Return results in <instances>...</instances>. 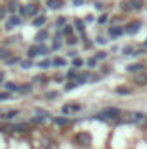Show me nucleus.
Listing matches in <instances>:
<instances>
[{"instance_id":"obj_1","label":"nucleus","mask_w":147,"mask_h":149,"mask_svg":"<svg viewBox=\"0 0 147 149\" xmlns=\"http://www.w3.org/2000/svg\"><path fill=\"white\" fill-rule=\"evenodd\" d=\"M140 21H132V23H128L126 26H125V33H128V35H135V33H139V30H140Z\"/></svg>"},{"instance_id":"obj_2","label":"nucleus","mask_w":147,"mask_h":149,"mask_svg":"<svg viewBox=\"0 0 147 149\" xmlns=\"http://www.w3.org/2000/svg\"><path fill=\"white\" fill-rule=\"evenodd\" d=\"M119 116V109L118 108H107V109H104L102 114H99V118H118Z\"/></svg>"},{"instance_id":"obj_3","label":"nucleus","mask_w":147,"mask_h":149,"mask_svg":"<svg viewBox=\"0 0 147 149\" xmlns=\"http://www.w3.org/2000/svg\"><path fill=\"white\" fill-rule=\"evenodd\" d=\"M76 142L80 146H88L92 142V137H90V134H78L76 135Z\"/></svg>"},{"instance_id":"obj_4","label":"nucleus","mask_w":147,"mask_h":149,"mask_svg":"<svg viewBox=\"0 0 147 149\" xmlns=\"http://www.w3.org/2000/svg\"><path fill=\"white\" fill-rule=\"evenodd\" d=\"M121 33H123V28H119V26H112V28H111V30H109V35H111V37H112V38L119 37Z\"/></svg>"},{"instance_id":"obj_5","label":"nucleus","mask_w":147,"mask_h":149,"mask_svg":"<svg viewBox=\"0 0 147 149\" xmlns=\"http://www.w3.org/2000/svg\"><path fill=\"white\" fill-rule=\"evenodd\" d=\"M128 3H130V7H132V9H135V10H140V9H142V5H144V2H142V0H130Z\"/></svg>"},{"instance_id":"obj_6","label":"nucleus","mask_w":147,"mask_h":149,"mask_svg":"<svg viewBox=\"0 0 147 149\" xmlns=\"http://www.w3.org/2000/svg\"><path fill=\"white\" fill-rule=\"evenodd\" d=\"M38 12V5H35V3H30L28 7H26V14L28 16H33V14H37Z\"/></svg>"},{"instance_id":"obj_7","label":"nucleus","mask_w":147,"mask_h":149,"mask_svg":"<svg viewBox=\"0 0 147 149\" xmlns=\"http://www.w3.org/2000/svg\"><path fill=\"white\" fill-rule=\"evenodd\" d=\"M21 23V19L17 17V16H12L10 19H9V23H7V28H12V26H17Z\"/></svg>"},{"instance_id":"obj_8","label":"nucleus","mask_w":147,"mask_h":149,"mask_svg":"<svg viewBox=\"0 0 147 149\" xmlns=\"http://www.w3.org/2000/svg\"><path fill=\"white\" fill-rule=\"evenodd\" d=\"M47 5H49L50 9H59V7H62V2H61V0H49Z\"/></svg>"},{"instance_id":"obj_9","label":"nucleus","mask_w":147,"mask_h":149,"mask_svg":"<svg viewBox=\"0 0 147 149\" xmlns=\"http://www.w3.org/2000/svg\"><path fill=\"white\" fill-rule=\"evenodd\" d=\"M135 81H137L139 85H144V83H147V74H144V73L137 74V76H135Z\"/></svg>"},{"instance_id":"obj_10","label":"nucleus","mask_w":147,"mask_h":149,"mask_svg":"<svg viewBox=\"0 0 147 149\" xmlns=\"http://www.w3.org/2000/svg\"><path fill=\"white\" fill-rule=\"evenodd\" d=\"M52 64H54V66H64L66 61H64L62 57H55V59H52Z\"/></svg>"},{"instance_id":"obj_11","label":"nucleus","mask_w":147,"mask_h":149,"mask_svg":"<svg viewBox=\"0 0 147 149\" xmlns=\"http://www.w3.org/2000/svg\"><path fill=\"white\" fill-rule=\"evenodd\" d=\"M142 68H144L142 64H130L126 70H128V71H142Z\"/></svg>"},{"instance_id":"obj_12","label":"nucleus","mask_w":147,"mask_h":149,"mask_svg":"<svg viewBox=\"0 0 147 149\" xmlns=\"http://www.w3.org/2000/svg\"><path fill=\"white\" fill-rule=\"evenodd\" d=\"M5 88H7L9 92H14V90H17L16 83H12V81H7V83H5Z\"/></svg>"},{"instance_id":"obj_13","label":"nucleus","mask_w":147,"mask_h":149,"mask_svg":"<svg viewBox=\"0 0 147 149\" xmlns=\"http://www.w3.org/2000/svg\"><path fill=\"white\" fill-rule=\"evenodd\" d=\"M9 56H10L9 49H0V59H7Z\"/></svg>"},{"instance_id":"obj_14","label":"nucleus","mask_w":147,"mask_h":149,"mask_svg":"<svg viewBox=\"0 0 147 149\" xmlns=\"http://www.w3.org/2000/svg\"><path fill=\"white\" fill-rule=\"evenodd\" d=\"M62 35H66V37L73 35V26H64V30H62Z\"/></svg>"},{"instance_id":"obj_15","label":"nucleus","mask_w":147,"mask_h":149,"mask_svg":"<svg viewBox=\"0 0 147 149\" xmlns=\"http://www.w3.org/2000/svg\"><path fill=\"white\" fill-rule=\"evenodd\" d=\"M43 23H45V16H40V17L35 19V23H33V24H35V26H42Z\"/></svg>"},{"instance_id":"obj_16","label":"nucleus","mask_w":147,"mask_h":149,"mask_svg":"<svg viewBox=\"0 0 147 149\" xmlns=\"http://www.w3.org/2000/svg\"><path fill=\"white\" fill-rule=\"evenodd\" d=\"M9 66L10 64H16V63H19V57H7V61H5Z\"/></svg>"},{"instance_id":"obj_17","label":"nucleus","mask_w":147,"mask_h":149,"mask_svg":"<svg viewBox=\"0 0 147 149\" xmlns=\"http://www.w3.org/2000/svg\"><path fill=\"white\" fill-rule=\"evenodd\" d=\"M116 92H118V94H130V88H126V87H118Z\"/></svg>"},{"instance_id":"obj_18","label":"nucleus","mask_w":147,"mask_h":149,"mask_svg":"<svg viewBox=\"0 0 147 149\" xmlns=\"http://www.w3.org/2000/svg\"><path fill=\"white\" fill-rule=\"evenodd\" d=\"M37 54H38V49H37V47H31V49L28 50V56H30V57H35Z\"/></svg>"},{"instance_id":"obj_19","label":"nucleus","mask_w":147,"mask_h":149,"mask_svg":"<svg viewBox=\"0 0 147 149\" xmlns=\"http://www.w3.org/2000/svg\"><path fill=\"white\" fill-rule=\"evenodd\" d=\"M45 38H47V33H45V31H40L37 35V42H43Z\"/></svg>"},{"instance_id":"obj_20","label":"nucleus","mask_w":147,"mask_h":149,"mask_svg":"<svg viewBox=\"0 0 147 149\" xmlns=\"http://www.w3.org/2000/svg\"><path fill=\"white\" fill-rule=\"evenodd\" d=\"M17 5H19V3L10 2V3H9V10H10V12H16V10H17Z\"/></svg>"},{"instance_id":"obj_21","label":"nucleus","mask_w":147,"mask_h":149,"mask_svg":"<svg viewBox=\"0 0 147 149\" xmlns=\"http://www.w3.org/2000/svg\"><path fill=\"white\" fill-rule=\"evenodd\" d=\"M28 125L26 123H19V125H14V130H26Z\"/></svg>"},{"instance_id":"obj_22","label":"nucleus","mask_w":147,"mask_h":149,"mask_svg":"<svg viewBox=\"0 0 147 149\" xmlns=\"http://www.w3.org/2000/svg\"><path fill=\"white\" fill-rule=\"evenodd\" d=\"M81 64H83V61H81L80 57H74V59H73V66H76V68H80Z\"/></svg>"},{"instance_id":"obj_23","label":"nucleus","mask_w":147,"mask_h":149,"mask_svg":"<svg viewBox=\"0 0 147 149\" xmlns=\"http://www.w3.org/2000/svg\"><path fill=\"white\" fill-rule=\"evenodd\" d=\"M88 74H90V73H81V76L78 78V81H80V83H83V81H87V80H88Z\"/></svg>"},{"instance_id":"obj_24","label":"nucleus","mask_w":147,"mask_h":149,"mask_svg":"<svg viewBox=\"0 0 147 149\" xmlns=\"http://www.w3.org/2000/svg\"><path fill=\"white\" fill-rule=\"evenodd\" d=\"M74 26H76V30H80V31H83V23H81L80 19H76V21H74Z\"/></svg>"},{"instance_id":"obj_25","label":"nucleus","mask_w":147,"mask_h":149,"mask_svg":"<svg viewBox=\"0 0 147 149\" xmlns=\"http://www.w3.org/2000/svg\"><path fill=\"white\" fill-rule=\"evenodd\" d=\"M68 123V118H57L55 120V125H66Z\"/></svg>"},{"instance_id":"obj_26","label":"nucleus","mask_w":147,"mask_h":149,"mask_svg":"<svg viewBox=\"0 0 147 149\" xmlns=\"http://www.w3.org/2000/svg\"><path fill=\"white\" fill-rule=\"evenodd\" d=\"M37 49H38V54H47V52H49V50H47V47H45V45H38Z\"/></svg>"},{"instance_id":"obj_27","label":"nucleus","mask_w":147,"mask_h":149,"mask_svg":"<svg viewBox=\"0 0 147 149\" xmlns=\"http://www.w3.org/2000/svg\"><path fill=\"white\" fill-rule=\"evenodd\" d=\"M76 76H78V73H76V71H73V70H69V71H68V78H71V80H74Z\"/></svg>"},{"instance_id":"obj_28","label":"nucleus","mask_w":147,"mask_h":149,"mask_svg":"<svg viewBox=\"0 0 147 149\" xmlns=\"http://www.w3.org/2000/svg\"><path fill=\"white\" fill-rule=\"evenodd\" d=\"M133 116H135V118H133L135 121H140V120H144V114H142V113H135Z\"/></svg>"},{"instance_id":"obj_29","label":"nucleus","mask_w":147,"mask_h":149,"mask_svg":"<svg viewBox=\"0 0 147 149\" xmlns=\"http://www.w3.org/2000/svg\"><path fill=\"white\" fill-rule=\"evenodd\" d=\"M68 43H69V45H74V43H76V37L69 35V37H68Z\"/></svg>"},{"instance_id":"obj_30","label":"nucleus","mask_w":147,"mask_h":149,"mask_svg":"<svg viewBox=\"0 0 147 149\" xmlns=\"http://www.w3.org/2000/svg\"><path fill=\"white\" fill-rule=\"evenodd\" d=\"M16 114H17V111H9L7 114H5V116H3V118H7V120H9V118H14Z\"/></svg>"},{"instance_id":"obj_31","label":"nucleus","mask_w":147,"mask_h":149,"mask_svg":"<svg viewBox=\"0 0 147 149\" xmlns=\"http://www.w3.org/2000/svg\"><path fill=\"white\" fill-rule=\"evenodd\" d=\"M106 21H107V14H102V16L99 17V23H101V24H104Z\"/></svg>"},{"instance_id":"obj_32","label":"nucleus","mask_w":147,"mask_h":149,"mask_svg":"<svg viewBox=\"0 0 147 149\" xmlns=\"http://www.w3.org/2000/svg\"><path fill=\"white\" fill-rule=\"evenodd\" d=\"M66 23V17H57V26H64Z\"/></svg>"},{"instance_id":"obj_33","label":"nucleus","mask_w":147,"mask_h":149,"mask_svg":"<svg viewBox=\"0 0 147 149\" xmlns=\"http://www.w3.org/2000/svg\"><path fill=\"white\" fill-rule=\"evenodd\" d=\"M106 56H107L106 52H97V54H95V59H104Z\"/></svg>"},{"instance_id":"obj_34","label":"nucleus","mask_w":147,"mask_h":149,"mask_svg":"<svg viewBox=\"0 0 147 149\" xmlns=\"http://www.w3.org/2000/svg\"><path fill=\"white\" fill-rule=\"evenodd\" d=\"M21 66H23L24 70H28V68L31 66V61H24V63H21Z\"/></svg>"},{"instance_id":"obj_35","label":"nucleus","mask_w":147,"mask_h":149,"mask_svg":"<svg viewBox=\"0 0 147 149\" xmlns=\"http://www.w3.org/2000/svg\"><path fill=\"white\" fill-rule=\"evenodd\" d=\"M31 90V85H23L21 87V92H30Z\"/></svg>"},{"instance_id":"obj_36","label":"nucleus","mask_w":147,"mask_h":149,"mask_svg":"<svg viewBox=\"0 0 147 149\" xmlns=\"http://www.w3.org/2000/svg\"><path fill=\"white\" fill-rule=\"evenodd\" d=\"M95 61H97L95 57H92V59H88V66H90V68H94V66H95Z\"/></svg>"},{"instance_id":"obj_37","label":"nucleus","mask_w":147,"mask_h":149,"mask_svg":"<svg viewBox=\"0 0 147 149\" xmlns=\"http://www.w3.org/2000/svg\"><path fill=\"white\" fill-rule=\"evenodd\" d=\"M52 63H49V61H43V63H40V68H49Z\"/></svg>"},{"instance_id":"obj_38","label":"nucleus","mask_w":147,"mask_h":149,"mask_svg":"<svg viewBox=\"0 0 147 149\" xmlns=\"http://www.w3.org/2000/svg\"><path fill=\"white\" fill-rule=\"evenodd\" d=\"M74 87H76V83H68L66 85V90H73Z\"/></svg>"},{"instance_id":"obj_39","label":"nucleus","mask_w":147,"mask_h":149,"mask_svg":"<svg viewBox=\"0 0 147 149\" xmlns=\"http://www.w3.org/2000/svg\"><path fill=\"white\" fill-rule=\"evenodd\" d=\"M43 120H45V118H43V116H42V118H33V120H31V121H35V123H42V121H43Z\"/></svg>"},{"instance_id":"obj_40","label":"nucleus","mask_w":147,"mask_h":149,"mask_svg":"<svg viewBox=\"0 0 147 149\" xmlns=\"http://www.w3.org/2000/svg\"><path fill=\"white\" fill-rule=\"evenodd\" d=\"M47 97H49V99H54V97H57V94H54V92H50V94H47Z\"/></svg>"},{"instance_id":"obj_41","label":"nucleus","mask_w":147,"mask_h":149,"mask_svg":"<svg viewBox=\"0 0 147 149\" xmlns=\"http://www.w3.org/2000/svg\"><path fill=\"white\" fill-rule=\"evenodd\" d=\"M9 97V94H0V101H3V99H7Z\"/></svg>"},{"instance_id":"obj_42","label":"nucleus","mask_w":147,"mask_h":149,"mask_svg":"<svg viewBox=\"0 0 147 149\" xmlns=\"http://www.w3.org/2000/svg\"><path fill=\"white\" fill-rule=\"evenodd\" d=\"M81 2H83V0H74V5H80Z\"/></svg>"},{"instance_id":"obj_43","label":"nucleus","mask_w":147,"mask_h":149,"mask_svg":"<svg viewBox=\"0 0 147 149\" xmlns=\"http://www.w3.org/2000/svg\"><path fill=\"white\" fill-rule=\"evenodd\" d=\"M0 81H3V73L0 71Z\"/></svg>"},{"instance_id":"obj_44","label":"nucleus","mask_w":147,"mask_h":149,"mask_svg":"<svg viewBox=\"0 0 147 149\" xmlns=\"http://www.w3.org/2000/svg\"><path fill=\"white\" fill-rule=\"evenodd\" d=\"M146 47H147V40H146Z\"/></svg>"}]
</instances>
